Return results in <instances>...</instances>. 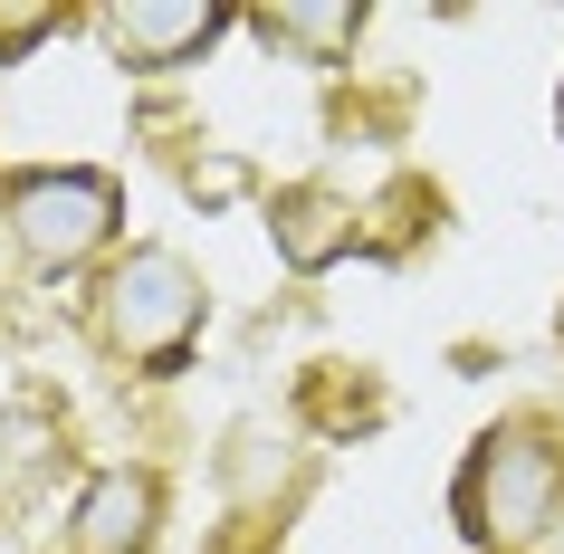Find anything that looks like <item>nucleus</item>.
I'll return each instance as SVG.
<instances>
[{"instance_id": "obj_2", "label": "nucleus", "mask_w": 564, "mask_h": 554, "mask_svg": "<svg viewBox=\"0 0 564 554\" xmlns=\"http://www.w3.org/2000/svg\"><path fill=\"white\" fill-rule=\"evenodd\" d=\"M210 287L182 249H124L96 278V345L134 363V373H182V354L202 345Z\"/></svg>"}, {"instance_id": "obj_4", "label": "nucleus", "mask_w": 564, "mask_h": 554, "mask_svg": "<svg viewBox=\"0 0 564 554\" xmlns=\"http://www.w3.org/2000/svg\"><path fill=\"white\" fill-rule=\"evenodd\" d=\"M220 30H230V10H220V0H116V10H96V39H106L116 67H134V77L202 67Z\"/></svg>"}, {"instance_id": "obj_7", "label": "nucleus", "mask_w": 564, "mask_h": 554, "mask_svg": "<svg viewBox=\"0 0 564 554\" xmlns=\"http://www.w3.org/2000/svg\"><path fill=\"white\" fill-rule=\"evenodd\" d=\"M249 30H259L268 48L306 58V67H335V58H355L364 10L355 0H268V10H249Z\"/></svg>"}, {"instance_id": "obj_9", "label": "nucleus", "mask_w": 564, "mask_h": 554, "mask_svg": "<svg viewBox=\"0 0 564 554\" xmlns=\"http://www.w3.org/2000/svg\"><path fill=\"white\" fill-rule=\"evenodd\" d=\"M0 554H30V535H20V525H10V517H0Z\"/></svg>"}, {"instance_id": "obj_5", "label": "nucleus", "mask_w": 564, "mask_h": 554, "mask_svg": "<svg viewBox=\"0 0 564 554\" xmlns=\"http://www.w3.org/2000/svg\"><path fill=\"white\" fill-rule=\"evenodd\" d=\"M153 535H163V478L134 459H106L67 507V545L77 554H153Z\"/></svg>"}, {"instance_id": "obj_3", "label": "nucleus", "mask_w": 564, "mask_h": 554, "mask_svg": "<svg viewBox=\"0 0 564 554\" xmlns=\"http://www.w3.org/2000/svg\"><path fill=\"white\" fill-rule=\"evenodd\" d=\"M116 230H124V182L96 173V163H39V173L0 182V239L39 278H67V268L106 259Z\"/></svg>"}, {"instance_id": "obj_1", "label": "nucleus", "mask_w": 564, "mask_h": 554, "mask_svg": "<svg viewBox=\"0 0 564 554\" xmlns=\"http://www.w3.org/2000/svg\"><path fill=\"white\" fill-rule=\"evenodd\" d=\"M449 517L469 525L488 554H527L564 525V439L545 421H498L478 431L459 488H449Z\"/></svg>"}, {"instance_id": "obj_6", "label": "nucleus", "mask_w": 564, "mask_h": 554, "mask_svg": "<svg viewBox=\"0 0 564 554\" xmlns=\"http://www.w3.org/2000/svg\"><path fill=\"white\" fill-rule=\"evenodd\" d=\"M268 239H278V259L297 268V278H316V268H335L364 239V210L345 192H326V182H288L268 202Z\"/></svg>"}, {"instance_id": "obj_8", "label": "nucleus", "mask_w": 564, "mask_h": 554, "mask_svg": "<svg viewBox=\"0 0 564 554\" xmlns=\"http://www.w3.org/2000/svg\"><path fill=\"white\" fill-rule=\"evenodd\" d=\"M58 39V10L48 0H30V10H0V67H20L30 48H48Z\"/></svg>"}]
</instances>
